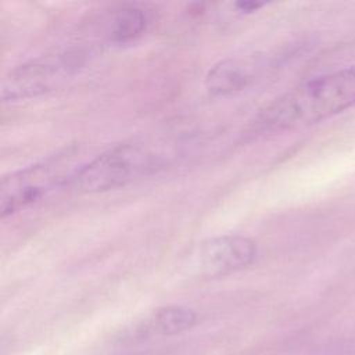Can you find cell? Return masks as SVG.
<instances>
[{"label": "cell", "mask_w": 355, "mask_h": 355, "mask_svg": "<svg viewBox=\"0 0 355 355\" xmlns=\"http://www.w3.org/2000/svg\"><path fill=\"white\" fill-rule=\"evenodd\" d=\"M355 107V64L313 78L266 105L254 125L261 132H280L322 122Z\"/></svg>", "instance_id": "cell-1"}, {"label": "cell", "mask_w": 355, "mask_h": 355, "mask_svg": "<svg viewBox=\"0 0 355 355\" xmlns=\"http://www.w3.org/2000/svg\"><path fill=\"white\" fill-rule=\"evenodd\" d=\"M157 165V158L147 150L133 144H121L80 166L71 175L69 183L79 193H103L126 186L154 171Z\"/></svg>", "instance_id": "cell-2"}, {"label": "cell", "mask_w": 355, "mask_h": 355, "mask_svg": "<svg viewBox=\"0 0 355 355\" xmlns=\"http://www.w3.org/2000/svg\"><path fill=\"white\" fill-rule=\"evenodd\" d=\"M82 65L83 54L80 51H65L32 60L6 76L1 98L14 101L46 93L72 76Z\"/></svg>", "instance_id": "cell-3"}, {"label": "cell", "mask_w": 355, "mask_h": 355, "mask_svg": "<svg viewBox=\"0 0 355 355\" xmlns=\"http://www.w3.org/2000/svg\"><path fill=\"white\" fill-rule=\"evenodd\" d=\"M257 255L258 247L254 240L241 234H223L201 241L186 261L196 275L218 277L250 266Z\"/></svg>", "instance_id": "cell-4"}, {"label": "cell", "mask_w": 355, "mask_h": 355, "mask_svg": "<svg viewBox=\"0 0 355 355\" xmlns=\"http://www.w3.org/2000/svg\"><path fill=\"white\" fill-rule=\"evenodd\" d=\"M64 179L67 178H62L61 165L57 162L31 165L4 176L0 184L1 218L40 200Z\"/></svg>", "instance_id": "cell-5"}, {"label": "cell", "mask_w": 355, "mask_h": 355, "mask_svg": "<svg viewBox=\"0 0 355 355\" xmlns=\"http://www.w3.org/2000/svg\"><path fill=\"white\" fill-rule=\"evenodd\" d=\"M257 57L225 58L216 62L205 76V87L212 96H229L245 89L258 75Z\"/></svg>", "instance_id": "cell-6"}, {"label": "cell", "mask_w": 355, "mask_h": 355, "mask_svg": "<svg viewBox=\"0 0 355 355\" xmlns=\"http://www.w3.org/2000/svg\"><path fill=\"white\" fill-rule=\"evenodd\" d=\"M150 18L148 12L137 6H122L108 15L105 21V36L112 43H128L141 36Z\"/></svg>", "instance_id": "cell-7"}, {"label": "cell", "mask_w": 355, "mask_h": 355, "mask_svg": "<svg viewBox=\"0 0 355 355\" xmlns=\"http://www.w3.org/2000/svg\"><path fill=\"white\" fill-rule=\"evenodd\" d=\"M196 322L197 315L194 311L178 305L164 306L158 309V312L154 316V327L159 333L168 336L184 331L193 327Z\"/></svg>", "instance_id": "cell-8"}, {"label": "cell", "mask_w": 355, "mask_h": 355, "mask_svg": "<svg viewBox=\"0 0 355 355\" xmlns=\"http://www.w3.org/2000/svg\"><path fill=\"white\" fill-rule=\"evenodd\" d=\"M263 4L262 3H257V1H237L234 3V7L237 11L240 12H252L258 8H261Z\"/></svg>", "instance_id": "cell-9"}]
</instances>
